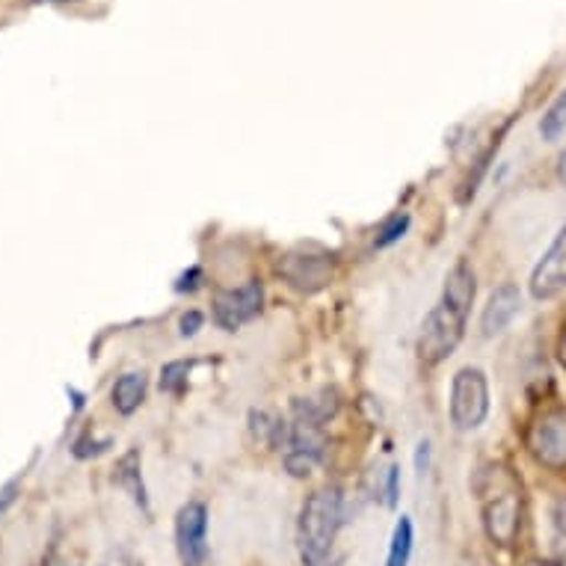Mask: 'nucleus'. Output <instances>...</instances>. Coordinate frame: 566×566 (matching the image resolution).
<instances>
[{
	"mask_svg": "<svg viewBox=\"0 0 566 566\" xmlns=\"http://www.w3.org/2000/svg\"><path fill=\"white\" fill-rule=\"evenodd\" d=\"M478 499H481L483 531L492 546L513 548L522 531V483L502 463L486 465L478 474Z\"/></svg>",
	"mask_w": 566,
	"mask_h": 566,
	"instance_id": "obj_1",
	"label": "nucleus"
},
{
	"mask_svg": "<svg viewBox=\"0 0 566 566\" xmlns=\"http://www.w3.org/2000/svg\"><path fill=\"white\" fill-rule=\"evenodd\" d=\"M344 525V492L338 486H324L312 492L300 511L297 543L306 566L333 564V548Z\"/></svg>",
	"mask_w": 566,
	"mask_h": 566,
	"instance_id": "obj_2",
	"label": "nucleus"
},
{
	"mask_svg": "<svg viewBox=\"0 0 566 566\" xmlns=\"http://www.w3.org/2000/svg\"><path fill=\"white\" fill-rule=\"evenodd\" d=\"M451 424L457 430H478L490 416V382L481 368H463L451 380Z\"/></svg>",
	"mask_w": 566,
	"mask_h": 566,
	"instance_id": "obj_3",
	"label": "nucleus"
},
{
	"mask_svg": "<svg viewBox=\"0 0 566 566\" xmlns=\"http://www.w3.org/2000/svg\"><path fill=\"white\" fill-rule=\"evenodd\" d=\"M465 321H469L465 312L439 300V306L424 317V326H421V335H418V356H421V363L439 365L442 359H448L457 344H460V338H463Z\"/></svg>",
	"mask_w": 566,
	"mask_h": 566,
	"instance_id": "obj_4",
	"label": "nucleus"
},
{
	"mask_svg": "<svg viewBox=\"0 0 566 566\" xmlns=\"http://www.w3.org/2000/svg\"><path fill=\"white\" fill-rule=\"evenodd\" d=\"M528 448L534 460L546 469H566V409H546L531 424Z\"/></svg>",
	"mask_w": 566,
	"mask_h": 566,
	"instance_id": "obj_5",
	"label": "nucleus"
},
{
	"mask_svg": "<svg viewBox=\"0 0 566 566\" xmlns=\"http://www.w3.org/2000/svg\"><path fill=\"white\" fill-rule=\"evenodd\" d=\"M176 548L181 566H208V507L187 502L176 516Z\"/></svg>",
	"mask_w": 566,
	"mask_h": 566,
	"instance_id": "obj_6",
	"label": "nucleus"
},
{
	"mask_svg": "<svg viewBox=\"0 0 566 566\" xmlns=\"http://www.w3.org/2000/svg\"><path fill=\"white\" fill-rule=\"evenodd\" d=\"M261 306H264V289L259 282H247L241 289L217 291L211 308H214L217 326H223L226 333H234L243 324L255 321L261 315Z\"/></svg>",
	"mask_w": 566,
	"mask_h": 566,
	"instance_id": "obj_7",
	"label": "nucleus"
},
{
	"mask_svg": "<svg viewBox=\"0 0 566 566\" xmlns=\"http://www.w3.org/2000/svg\"><path fill=\"white\" fill-rule=\"evenodd\" d=\"M528 289L534 300H555L560 291H566V226L537 261Z\"/></svg>",
	"mask_w": 566,
	"mask_h": 566,
	"instance_id": "obj_8",
	"label": "nucleus"
},
{
	"mask_svg": "<svg viewBox=\"0 0 566 566\" xmlns=\"http://www.w3.org/2000/svg\"><path fill=\"white\" fill-rule=\"evenodd\" d=\"M279 276L289 279V285L300 291H317L324 289L333 279L335 261L333 255H303V252H291L276 264Z\"/></svg>",
	"mask_w": 566,
	"mask_h": 566,
	"instance_id": "obj_9",
	"label": "nucleus"
},
{
	"mask_svg": "<svg viewBox=\"0 0 566 566\" xmlns=\"http://www.w3.org/2000/svg\"><path fill=\"white\" fill-rule=\"evenodd\" d=\"M522 308V294L516 285H502V289H495L486 300V306H483L481 315V333L486 338H495V335H502L507 326L513 324V317L520 315Z\"/></svg>",
	"mask_w": 566,
	"mask_h": 566,
	"instance_id": "obj_10",
	"label": "nucleus"
},
{
	"mask_svg": "<svg viewBox=\"0 0 566 566\" xmlns=\"http://www.w3.org/2000/svg\"><path fill=\"white\" fill-rule=\"evenodd\" d=\"M474 294H478V282H474V270L460 261L454 264V270L448 273L446 279V291H442V303L448 306L460 308V312H472V303H474Z\"/></svg>",
	"mask_w": 566,
	"mask_h": 566,
	"instance_id": "obj_11",
	"label": "nucleus"
},
{
	"mask_svg": "<svg viewBox=\"0 0 566 566\" xmlns=\"http://www.w3.org/2000/svg\"><path fill=\"white\" fill-rule=\"evenodd\" d=\"M111 398L119 416H134L139 409V403L146 400V377L137 371L122 374L119 380L113 382Z\"/></svg>",
	"mask_w": 566,
	"mask_h": 566,
	"instance_id": "obj_12",
	"label": "nucleus"
},
{
	"mask_svg": "<svg viewBox=\"0 0 566 566\" xmlns=\"http://www.w3.org/2000/svg\"><path fill=\"white\" fill-rule=\"evenodd\" d=\"M113 481L128 492L130 499H134V504L143 507V513H149V495H146L143 474H139V451H128V454L122 457L119 465H116V478H113Z\"/></svg>",
	"mask_w": 566,
	"mask_h": 566,
	"instance_id": "obj_13",
	"label": "nucleus"
},
{
	"mask_svg": "<svg viewBox=\"0 0 566 566\" xmlns=\"http://www.w3.org/2000/svg\"><path fill=\"white\" fill-rule=\"evenodd\" d=\"M335 409H338V398H335V391L324 389L312 395V398H297L294 400V418L300 421H312V424H321L324 428V421L335 416Z\"/></svg>",
	"mask_w": 566,
	"mask_h": 566,
	"instance_id": "obj_14",
	"label": "nucleus"
},
{
	"mask_svg": "<svg viewBox=\"0 0 566 566\" xmlns=\"http://www.w3.org/2000/svg\"><path fill=\"white\" fill-rule=\"evenodd\" d=\"M412 543H416L412 520H409V516H400L395 531H391V546H389V557H386V566H409Z\"/></svg>",
	"mask_w": 566,
	"mask_h": 566,
	"instance_id": "obj_15",
	"label": "nucleus"
},
{
	"mask_svg": "<svg viewBox=\"0 0 566 566\" xmlns=\"http://www.w3.org/2000/svg\"><path fill=\"white\" fill-rule=\"evenodd\" d=\"M566 134V93H560L555 98V104L548 107L546 116L539 119V137L546 143H555L557 137Z\"/></svg>",
	"mask_w": 566,
	"mask_h": 566,
	"instance_id": "obj_16",
	"label": "nucleus"
},
{
	"mask_svg": "<svg viewBox=\"0 0 566 566\" xmlns=\"http://www.w3.org/2000/svg\"><path fill=\"white\" fill-rule=\"evenodd\" d=\"M552 552L560 564H566V495L552 504Z\"/></svg>",
	"mask_w": 566,
	"mask_h": 566,
	"instance_id": "obj_17",
	"label": "nucleus"
},
{
	"mask_svg": "<svg viewBox=\"0 0 566 566\" xmlns=\"http://www.w3.org/2000/svg\"><path fill=\"white\" fill-rule=\"evenodd\" d=\"M187 374H190V363H185V359L164 365V371H160V391L181 395L187 386Z\"/></svg>",
	"mask_w": 566,
	"mask_h": 566,
	"instance_id": "obj_18",
	"label": "nucleus"
},
{
	"mask_svg": "<svg viewBox=\"0 0 566 566\" xmlns=\"http://www.w3.org/2000/svg\"><path fill=\"white\" fill-rule=\"evenodd\" d=\"M409 229V214H395L391 220H386L382 223V229L377 232V241H374V247L377 250H386V247H391V243H398L403 234H407Z\"/></svg>",
	"mask_w": 566,
	"mask_h": 566,
	"instance_id": "obj_19",
	"label": "nucleus"
},
{
	"mask_svg": "<svg viewBox=\"0 0 566 566\" xmlns=\"http://www.w3.org/2000/svg\"><path fill=\"white\" fill-rule=\"evenodd\" d=\"M382 495H386V499H382V502H386V507H391V511H395V507H398V499H400V469L398 465H389V469H386Z\"/></svg>",
	"mask_w": 566,
	"mask_h": 566,
	"instance_id": "obj_20",
	"label": "nucleus"
},
{
	"mask_svg": "<svg viewBox=\"0 0 566 566\" xmlns=\"http://www.w3.org/2000/svg\"><path fill=\"white\" fill-rule=\"evenodd\" d=\"M205 317L199 315V312H187V315H181V321H178V329H181V335L185 338H193L199 329H202Z\"/></svg>",
	"mask_w": 566,
	"mask_h": 566,
	"instance_id": "obj_21",
	"label": "nucleus"
},
{
	"mask_svg": "<svg viewBox=\"0 0 566 566\" xmlns=\"http://www.w3.org/2000/svg\"><path fill=\"white\" fill-rule=\"evenodd\" d=\"M428 465H430V442L428 439H421L416 451V472L424 474L428 472Z\"/></svg>",
	"mask_w": 566,
	"mask_h": 566,
	"instance_id": "obj_22",
	"label": "nucleus"
},
{
	"mask_svg": "<svg viewBox=\"0 0 566 566\" xmlns=\"http://www.w3.org/2000/svg\"><path fill=\"white\" fill-rule=\"evenodd\" d=\"M12 492H15V483H10L7 490H0V516H3V507H7V504L15 502V495H12Z\"/></svg>",
	"mask_w": 566,
	"mask_h": 566,
	"instance_id": "obj_23",
	"label": "nucleus"
},
{
	"mask_svg": "<svg viewBox=\"0 0 566 566\" xmlns=\"http://www.w3.org/2000/svg\"><path fill=\"white\" fill-rule=\"evenodd\" d=\"M557 363L566 368V333L560 335V342H557Z\"/></svg>",
	"mask_w": 566,
	"mask_h": 566,
	"instance_id": "obj_24",
	"label": "nucleus"
},
{
	"mask_svg": "<svg viewBox=\"0 0 566 566\" xmlns=\"http://www.w3.org/2000/svg\"><path fill=\"white\" fill-rule=\"evenodd\" d=\"M557 178L566 185V149L560 151V158H557Z\"/></svg>",
	"mask_w": 566,
	"mask_h": 566,
	"instance_id": "obj_25",
	"label": "nucleus"
},
{
	"mask_svg": "<svg viewBox=\"0 0 566 566\" xmlns=\"http://www.w3.org/2000/svg\"><path fill=\"white\" fill-rule=\"evenodd\" d=\"M454 566H478V560H474L472 555H463V557H460V560H457Z\"/></svg>",
	"mask_w": 566,
	"mask_h": 566,
	"instance_id": "obj_26",
	"label": "nucleus"
},
{
	"mask_svg": "<svg viewBox=\"0 0 566 566\" xmlns=\"http://www.w3.org/2000/svg\"><path fill=\"white\" fill-rule=\"evenodd\" d=\"M33 3H72V0H33Z\"/></svg>",
	"mask_w": 566,
	"mask_h": 566,
	"instance_id": "obj_27",
	"label": "nucleus"
},
{
	"mask_svg": "<svg viewBox=\"0 0 566 566\" xmlns=\"http://www.w3.org/2000/svg\"><path fill=\"white\" fill-rule=\"evenodd\" d=\"M531 566H552V564H531Z\"/></svg>",
	"mask_w": 566,
	"mask_h": 566,
	"instance_id": "obj_28",
	"label": "nucleus"
},
{
	"mask_svg": "<svg viewBox=\"0 0 566 566\" xmlns=\"http://www.w3.org/2000/svg\"><path fill=\"white\" fill-rule=\"evenodd\" d=\"M51 566H69V564H51Z\"/></svg>",
	"mask_w": 566,
	"mask_h": 566,
	"instance_id": "obj_29",
	"label": "nucleus"
}]
</instances>
